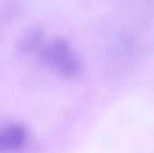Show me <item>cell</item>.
<instances>
[{
  "label": "cell",
  "mask_w": 154,
  "mask_h": 153,
  "mask_svg": "<svg viewBox=\"0 0 154 153\" xmlns=\"http://www.w3.org/2000/svg\"><path fill=\"white\" fill-rule=\"evenodd\" d=\"M44 40V33L39 29H32L21 37L18 46L21 52L35 55L39 47Z\"/></svg>",
  "instance_id": "cell-3"
},
{
  "label": "cell",
  "mask_w": 154,
  "mask_h": 153,
  "mask_svg": "<svg viewBox=\"0 0 154 153\" xmlns=\"http://www.w3.org/2000/svg\"><path fill=\"white\" fill-rule=\"evenodd\" d=\"M35 55L43 66L64 78H76L81 72L78 53L62 37L44 39Z\"/></svg>",
  "instance_id": "cell-1"
},
{
  "label": "cell",
  "mask_w": 154,
  "mask_h": 153,
  "mask_svg": "<svg viewBox=\"0 0 154 153\" xmlns=\"http://www.w3.org/2000/svg\"><path fill=\"white\" fill-rule=\"evenodd\" d=\"M26 133L21 126H10L0 132V151L19 149L25 142Z\"/></svg>",
  "instance_id": "cell-2"
}]
</instances>
